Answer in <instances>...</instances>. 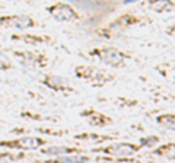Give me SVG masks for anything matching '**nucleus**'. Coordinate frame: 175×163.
<instances>
[{
    "instance_id": "nucleus-2",
    "label": "nucleus",
    "mask_w": 175,
    "mask_h": 163,
    "mask_svg": "<svg viewBox=\"0 0 175 163\" xmlns=\"http://www.w3.org/2000/svg\"><path fill=\"white\" fill-rule=\"evenodd\" d=\"M51 15L57 19V21H70V19H73L76 16L75 10L70 8L69 5H57L54 8H51Z\"/></svg>"
},
{
    "instance_id": "nucleus-7",
    "label": "nucleus",
    "mask_w": 175,
    "mask_h": 163,
    "mask_svg": "<svg viewBox=\"0 0 175 163\" xmlns=\"http://www.w3.org/2000/svg\"><path fill=\"white\" fill-rule=\"evenodd\" d=\"M60 162L61 163H86L88 162V157H83V156H72V157H63Z\"/></svg>"
},
{
    "instance_id": "nucleus-1",
    "label": "nucleus",
    "mask_w": 175,
    "mask_h": 163,
    "mask_svg": "<svg viewBox=\"0 0 175 163\" xmlns=\"http://www.w3.org/2000/svg\"><path fill=\"white\" fill-rule=\"evenodd\" d=\"M98 55L101 57V60L104 63L111 64V66H120L124 60L123 54L118 50H114V48H104L98 53Z\"/></svg>"
},
{
    "instance_id": "nucleus-3",
    "label": "nucleus",
    "mask_w": 175,
    "mask_h": 163,
    "mask_svg": "<svg viewBox=\"0 0 175 163\" xmlns=\"http://www.w3.org/2000/svg\"><path fill=\"white\" fill-rule=\"evenodd\" d=\"M134 150L136 149L131 144H126V143H120V144H115L108 149V151H111L113 154H117V156H128V154L134 153Z\"/></svg>"
},
{
    "instance_id": "nucleus-5",
    "label": "nucleus",
    "mask_w": 175,
    "mask_h": 163,
    "mask_svg": "<svg viewBox=\"0 0 175 163\" xmlns=\"http://www.w3.org/2000/svg\"><path fill=\"white\" fill-rule=\"evenodd\" d=\"M41 144H43V141L40 138H37V137H23L16 143V146L23 147V149H37Z\"/></svg>"
},
{
    "instance_id": "nucleus-4",
    "label": "nucleus",
    "mask_w": 175,
    "mask_h": 163,
    "mask_svg": "<svg viewBox=\"0 0 175 163\" xmlns=\"http://www.w3.org/2000/svg\"><path fill=\"white\" fill-rule=\"evenodd\" d=\"M9 26H13V28H26V26H31L32 25V19L28 18V16H13L10 19L6 21Z\"/></svg>"
},
{
    "instance_id": "nucleus-6",
    "label": "nucleus",
    "mask_w": 175,
    "mask_h": 163,
    "mask_svg": "<svg viewBox=\"0 0 175 163\" xmlns=\"http://www.w3.org/2000/svg\"><path fill=\"white\" fill-rule=\"evenodd\" d=\"M45 83H47L48 86H53L54 89H63V88H66L67 80H64V79H61V77H57V76H50V77L47 79Z\"/></svg>"
},
{
    "instance_id": "nucleus-8",
    "label": "nucleus",
    "mask_w": 175,
    "mask_h": 163,
    "mask_svg": "<svg viewBox=\"0 0 175 163\" xmlns=\"http://www.w3.org/2000/svg\"><path fill=\"white\" fill-rule=\"evenodd\" d=\"M70 151L69 149H64V147H50L47 150H44L45 154H61V153H67Z\"/></svg>"
},
{
    "instance_id": "nucleus-9",
    "label": "nucleus",
    "mask_w": 175,
    "mask_h": 163,
    "mask_svg": "<svg viewBox=\"0 0 175 163\" xmlns=\"http://www.w3.org/2000/svg\"><path fill=\"white\" fill-rule=\"evenodd\" d=\"M9 66H10V60H9L6 55L0 54V70H2V68H6V67H9Z\"/></svg>"
}]
</instances>
